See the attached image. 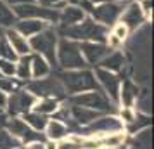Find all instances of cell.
Wrapping results in <instances>:
<instances>
[{"label": "cell", "mask_w": 154, "mask_h": 149, "mask_svg": "<svg viewBox=\"0 0 154 149\" xmlns=\"http://www.w3.org/2000/svg\"><path fill=\"white\" fill-rule=\"evenodd\" d=\"M4 123H5V113H4V111L0 109V127H2Z\"/></svg>", "instance_id": "38"}, {"label": "cell", "mask_w": 154, "mask_h": 149, "mask_svg": "<svg viewBox=\"0 0 154 149\" xmlns=\"http://www.w3.org/2000/svg\"><path fill=\"white\" fill-rule=\"evenodd\" d=\"M123 66H125V57H123V52H119V50H111V52L97 64V68L112 71V73L121 71Z\"/></svg>", "instance_id": "21"}, {"label": "cell", "mask_w": 154, "mask_h": 149, "mask_svg": "<svg viewBox=\"0 0 154 149\" xmlns=\"http://www.w3.org/2000/svg\"><path fill=\"white\" fill-rule=\"evenodd\" d=\"M21 142L16 139L14 135H11L7 130L0 128V149H14V147H19Z\"/></svg>", "instance_id": "28"}, {"label": "cell", "mask_w": 154, "mask_h": 149, "mask_svg": "<svg viewBox=\"0 0 154 149\" xmlns=\"http://www.w3.org/2000/svg\"><path fill=\"white\" fill-rule=\"evenodd\" d=\"M137 4H139V7L142 9L144 16H146L147 19H151V17H152V0H140Z\"/></svg>", "instance_id": "33"}, {"label": "cell", "mask_w": 154, "mask_h": 149, "mask_svg": "<svg viewBox=\"0 0 154 149\" xmlns=\"http://www.w3.org/2000/svg\"><path fill=\"white\" fill-rule=\"evenodd\" d=\"M12 9H14V14L17 19H40V21H45L47 24H54L59 21V11L52 7H43L36 2L19 4Z\"/></svg>", "instance_id": "6"}, {"label": "cell", "mask_w": 154, "mask_h": 149, "mask_svg": "<svg viewBox=\"0 0 154 149\" xmlns=\"http://www.w3.org/2000/svg\"><path fill=\"white\" fill-rule=\"evenodd\" d=\"M146 16L142 12V9L139 7V4L137 2H130V4H126L125 9H123V12L119 16V23L128 29V33H132V31H137V29L146 23Z\"/></svg>", "instance_id": "13"}, {"label": "cell", "mask_w": 154, "mask_h": 149, "mask_svg": "<svg viewBox=\"0 0 154 149\" xmlns=\"http://www.w3.org/2000/svg\"><path fill=\"white\" fill-rule=\"evenodd\" d=\"M57 33H61L64 38L75 40V42H102V43H106L109 28L102 26L100 23L92 19L90 16H85V19H82L76 24L59 26Z\"/></svg>", "instance_id": "1"}, {"label": "cell", "mask_w": 154, "mask_h": 149, "mask_svg": "<svg viewBox=\"0 0 154 149\" xmlns=\"http://www.w3.org/2000/svg\"><path fill=\"white\" fill-rule=\"evenodd\" d=\"M125 5L123 4H118L114 0H109V2H104V4H99L94 7L90 17L95 19L97 23H100L106 28H111L112 24H116L119 21V16L123 12Z\"/></svg>", "instance_id": "10"}, {"label": "cell", "mask_w": 154, "mask_h": 149, "mask_svg": "<svg viewBox=\"0 0 154 149\" xmlns=\"http://www.w3.org/2000/svg\"><path fill=\"white\" fill-rule=\"evenodd\" d=\"M16 21H17V17L14 14V9L11 7V5H7L5 2L0 0V26L12 28Z\"/></svg>", "instance_id": "26"}, {"label": "cell", "mask_w": 154, "mask_h": 149, "mask_svg": "<svg viewBox=\"0 0 154 149\" xmlns=\"http://www.w3.org/2000/svg\"><path fill=\"white\" fill-rule=\"evenodd\" d=\"M14 149H23V147H21V146H19V147H14Z\"/></svg>", "instance_id": "42"}, {"label": "cell", "mask_w": 154, "mask_h": 149, "mask_svg": "<svg viewBox=\"0 0 154 149\" xmlns=\"http://www.w3.org/2000/svg\"><path fill=\"white\" fill-rule=\"evenodd\" d=\"M69 134V128L66 127V123L61 121L59 118H52V120L47 121V127H45V137L52 142L63 141L66 139Z\"/></svg>", "instance_id": "19"}, {"label": "cell", "mask_w": 154, "mask_h": 149, "mask_svg": "<svg viewBox=\"0 0 154 149\" xmlns=\"http://www.w3.org/2000/svg\"><path fill=\"white\" fill-rule=\"evenodd\" d=\"M149 125H151V118H149V114L135 113V118L128 123V132H130V134H135V132H139V130H142V128H147Z\"/></svg>", "instance_id": "27"}, {"label": "cell", "mask_w": 154, "mask_h": 149, "mask_svg": "<svg viewBox=\"0 0 154 149\" xmlns=\"http://www.w3.org/2000/svg\"><path fill=\"white\" fill-rule=\"evenodd\" d=\"M5 127H7L9 134L14 135L21 144L23 142L28 144V142H35V141H40V142L47 141L45 135H42L38 130H33L29 125H26L21 116H12V120H9L7 123H5Z\"/></svg>", "instance_id": "11"}, {"label": "cell", "mask_w": 154, "mask_h": 149, "mask_svg": "<svg viewBox=\"0 0 154 149\" xmlns=\"http://www.w3.org/2000/svg\"><path fill=\"white\" fill-rule=\"evenodd\" d=\"M33 2L40 4L43 7H52V9H56V11H61V9L68 4L66 0H33Z\"/></svg>", "instance_id": "32"}, {"label": "cell", "mask_w": 154, "mask_h": 149, "mask_svg": "<svg viewBox=\"0 0 154 149\" xmlns=\"http://www.w3.org/2000/svg\"><path fill=\"white\" fill-rule=\"evenodd\" d=\"M78 43H80V52L83 56L85 63L92 64V66H97L112 50L102 42H78Z\"/></svg>", "instance_id": "14"}, {"label": "cell", "mask_w": 154, "mask_h": 149, "mask_svg": "<svg viewBox=\"0 0 154 149\" xmlns=\"http://www.w3.org/2000/svg\"><path fill=\"white\" fill-rule=\"evenodd\" d=\"M21 118L24 120V123H26V125H29L33 130H38V132L45 130V127H47V121H49V118H47L45 114L36 113V111H33V109H31V111H28V113H24Z\"/></svg>", "instance_id": "25"}, {"label": "cell", "mask_w": 154, "mask_h": 149, "mask_svg": "<svg viewBox=\"0 0 154 149\" xmlns=\"http://www.w3.org/2000/svg\"><path fill=\"white\" fill-rule=\"evenodd\" d=\"M57 80L63 83L64 92H68L69 95L94 90L99 87L94 71L87 70V68H83V70H64L63 73H59Z\"/></svg>", "instance_id": "2"}, {"label": "cell", "mask_w": 154, "mask_h": 149, "mask_svg": "<svg viewBox=\"0 0 154 149\" xmlns=\"http://www.w3.org/2000/svg\"><path fill=\"white\" fill-rule=\"evenodd\" d=\"M56 59L63 70H83L88 66L80 52V43L69 38H63L57 42Z\"/></svg>", "instance_id": "4"}, {"label": "cell", "mask_w": 154, "mask_h": 149, "mask_svg": "<svg viewBox=\"0 0 154 149\" xmlns=\"http://www.w3.org/2000/svg\"><path fill=\"white\" fill-rule=\"evenodd\" d=\"M95 80H97L99 87L104 90V94L107 95V99L111 101L112 104L119 102V85H121V78L116 73L102 68H95Z\"/></svg>", "instance_id": "12"}, {"label": "cell", "mask_w": 154, "mask_h": 149, "mask_svg": "<svg viewBox=\"0 0 154 149\" xmlns=\"http://www.w3.org/2000/svg\"><path fill=\"white\" fill-rule=\"evenodd\" d=\"M0 57H2V59H9V61H14L16 63L19 56L12 50V47L9 45L7 40H2V42H0Z\"/></svg>", "instance_id": "30"}, {"label": "cell", "mask_w": 154, "mask_h": 149, "mask_svg": "<svg viewBox=\"0 0 154 149\" xmlns=\"http://www.w3.org/2000/svg\"><path fill=\"white\" fill-rule=\"evenodd\" d=\"M16 73V63L9 59L0 57V76H14Z\"/></svg>", "instance_id": "31"}, {"label": "cell", "mask_w": 154, "mask_h": 149, "mask_svg": "<svg viewBox=\"0 0 154 149\" xmlns=\"http://www.w3.org/2000/svg\"><path fill=\"white\" fill-rule=\"evenodd\" d=\"M69 104L88 107V109H94V111H99V113H111V111H114V106H112L111 101L107 99V95L102 94L100 90H97V88L71 95Z\"/></svg>", "instance_id": "5"}, {"label": "cell", "mask_w": 154, "mask_h": 149, "mask_svg": "<svg viewBox=\"0 0 154 149\" xmlns=\"http://www.w3.org/2000/svg\"><path fill=\"white\" fill-rule=\"evenodd\" d=\"M69 118L76 125H88L90 121H94L97 116H100L102 113H99V111H94V109H88V107H83V106H76V104H71L69 107Z\"/></svg>", "instance_id": "17"}, {"label": "cell", "mask_w": 154, "mask_h": 149, "mask_svg": "<svg viewBox=\"0 0 154 149\" xmlns=\"http://www.w3.org/2000/svg\"><path fill=\"white\" fill-rule=\"evenodd\" d=\"M16 88H19V83H17V78L14 76H0V90L4 94H11L14 92Z\"/></svg>", "instance_id": "29"}, {"label": "cell", "mask_w": 154, "mask_h": 149, "mask_svg": "<svg viewBox=\"0 0 154 149\" xmlns=\"http://www.w3.org/2000/svg\"><path fill=\"white\" fill-rule=\"evenodd\" d=\"M85 12L78 5H73V4H66L61 11H59V24L61 26H71V24H76L82 19H85Z\"/></svg>", "instance_id": "16"}, {"label": "cell", "mask_w": 154, "mask_h": 149, "mask_svg": "<svg viewBox=\"0 0 154 149\" xmlns=\"http://www.w3.org/2000/svg\"><path fill=\"white\" fill-rule=\"evenodd\" d=\"M111 149H125V147H123V144H121V146H118V147H111Z\"/></svg>", "instance_id": "41"}, {"label": "cell", "mask_w": 154, "mask_h": 149, "mask_svg": "<svg viewBox=\"0 0 154 149\" xmlns=\"http://www.w3.org/2000/svg\"><path fill=\"white\" fill-rule=\"evenodd\" d=\"M50 75V64L38 54H31V78H43Z\"/></svg>", "instance_id": "23"}, {"label": "cell", "mask_w": 154, "mask_h": 149, "mask_svg": "<svg viewBox=\"0 0 154 149\" xmlns=\"http://www.w3.org/2000/svg\"><path fill=\"white\" fill-rule=\"evenodd\" d=\"M28 92H31L36 99L40 97H54V99H63L66 92H64L63 83L57 78H31L28 80Z\"/></svg>", "instance_id": "7"}, {"label": "cell", "mask_w": 154, "mask_h": 149, "mask_svg": "<svg viewBox=\"0 0 154 149\" xmlns=\"http://www.w3.org/2000/svg\"><path fill=\"white\" fill-rule=\"evenodd\" d=\"M114 2H118V4H123V5H126V4H130V2H133V0H114Z\"/></svg>", "instance_id": "40"}, {"label": "cell", "mask_w": 154, "mask_h": 149, "mask_svg": "<svg viewBox=\"0 0 154 149\" xmlns=\"http://www.w3.org/2000/svg\"><path fill=\"white\" fill-rule=\"evenodd\" d=\"M5 40L9 42V45L12 47V50H14L17 56H28V54H31L28 38L23 36L21 33H17L14 28L7 29V33H5Z\"/></svg>", "instance_id": "15"}, {"label": "cell", "mask_w": 154, "mask_h": 149, "mask_svg": "<svg viewBox=\"0 0 154 149\" xmlns=\"http://www.w3.org/2000/svg\"><path fill=\"white\" fill-rule=\"evenodd\" d=\"M2 2H5L11 7H16V5H19V4H26V2H33V0H2Z\"/></svg>", "instance_id": "36"}, {"label": "cell", "mask_w": 154, "mask_h": 149, "mask_svg": "<svg viewBox=\"0 0 154 149\" xmlns=\"http://www.w3.org/2000/svg\"><path fill=\"white\" fill-rule=\"evenodd\" d=\"M45 26H49V24L45 21H40V19H17L12 28H14L17 33H21L23 36L29 38V36L40 33Z\"/></svg>", "instance_id": "18"}, {"label": "cell", "mask_w": 154, "mask_h": 149, "mask_svg": "<svg viewBox=\"0 0 154 149\" xmlns=\"http://www.w3.org/2000/svg\"><path fill=\"white\" fill-rule=\"evenodd\" d=\"M88 2H92L94 5H99V4H104V2H109V0H88Z\"/></svg>", "instance_id": "39"}, {"label": "cell", "mask_w": 154, "mask_h": 149, "mask_svg": "<svg viewBox=\"0 0 154 149\" xmlns=\"http://www.w3.org/2000/svg\"><path fill=\"white\" fill-rule=\"evenodd\" d=\"M29 49L33 54L42 56L49 64H57L56 59V50H57V29H54L52 26H45V28L36 33V35L29 36Z\"/></svg>", "instance_id": "3"}, {"label": "cell", "mask_w": 154, "mask_h": 149, "mask_svg": "<svg viewBox=\"0 0 154 149\" xmlns=\"http://www.w3.org/2000/svg\"><path fill=\"white\" fill-rule=\"evenodd\" d=\"M5 104H7V94L0 90V109H5Z\"/></svg>", "instance_id": "37"}, {"label": "cell", "mask_w": 154, "mask_h": 149, "mask_svg": "<svg viewBox=\"0 0 154 149\" xmlns=\"http://www.w3.org/2000/svg\"><path fill=\"white\" fill-rule=\"evenodd\" d=\"M23 149H47V144L40 142V141H35V142H28Z\"/></svg>", "instance_id": "35"}, {"label": "cell", "mask_w": 154, "mask_h": 149, "mask_svg": "<svg viewBox=\"0 0 154 149\" xmlns=\"http://www.w3.org/2000/svg\"><path fill=\"white\" fill-rule=\"evenodd\" d=\"M135 118V111H133V107H123L121 109V121H126V123H130V121Z\"/></svg>", "instance_id": "34"}, {"label": "cell", "mask_w": 154, "mask_h": 149, "mask_svg": "<svg viewBox=\"0 0 154 149\" xmlns=\"http://www.w3.org/2000/svg\"><path fill=\"white\" fill-rule=\"evenodd\" d=\"M57 109H59V101L54 99V97H40L33 104V111H36L40 114H45V116L54 114Z\"/></svg>", "instance_id": "24"}, {"label": "cell", "mask_w": 154, "mask_h": 149, "mask_svg": "<svg viewBox=\"0 0 154 149\" xmlns=\"http://www.w3.org/2000/svg\"><path fill=\"white\" fill-rule=\"evenodd\" d=\"M36 97L31 92H28L26 88H16L14 92H11L7 95V113L11 116H23L24 113H28L33 109Z\"/></svg>", "instance_id": "8"}, {"label": "cell", "mask_w": 154, "mask_h": 149, "mask_svg": "<svg viewBox=\"0 0 154 149\" xmlns=\"http://www.w3.org/2000/svg\"><path fill=\"white\" fill-rule=\"evenodd\" d=\"M139 94H140L139 87L135 85L132 80H125L119 85V102L123 104V107H133Z\"/></svg>", "instance_id": "20"}, {"label": "cell", "mask_w": 154, "mask_h": 149, "mask_svg": "<svg viewBox=\"0 0 154 149\" xmlns=\"http://www.w3.org/2000/svg\"><path fill=\"white\" fill-rule=\"evenodd\" d=\"M14 76H17L19 82H28V80H31V54L17 57Z\"/></svg>", "instance_id": "22"}, {"label": "cell", "mask_w": 154, "mask_h": 149, "mask_svg": "<svg viewBox=\"0 0 154 149\" xmlns=\"http://www.w3.org/2000/svg\"><path fill=\"white\" fill-rule=\"evenodd\" d=\"M123 130V121L114 114H107V116H97L94 121L83 127V134L92 137V135H106V134H114V132H121Z\"/></svg>", "instance_id": "9"}]
</instances>
